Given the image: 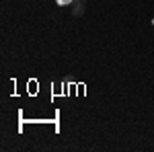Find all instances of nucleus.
Wrapping results in <instances>:
<instances>
[{
  "instance_id": "1",
  "label": "nucleus",
  "mask_w": 154,
  "mask_h": 152,
  "mask_svg": "<svg viewBox=\"0 0 154 152\" xmlns=\"http://www.w3.org/2000/svg\"><path fill=\"white\" fill-rule=\"evenodd\" d=\"M84 14V0H78L72 4V17H82Z\"/></svg>"
}]
</instances>
